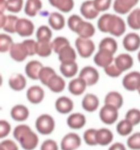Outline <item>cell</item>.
I'll return each instance as SVG.
<instances>
[{"mask_svg": "<svg viewBox=\"0 0 140 150\" xmlns=\"http://www.w3.org/2000/svg\"><path fill=\"white\" fill-rule=\"evenodd\" d=\"M98 29L103 33H109L116 37L123 35L126 30V24L124 20L119 16L105 13L98 21Z\"/></svg>", "mask_w": 140, "mask_h": 150, "instance_id": "cell-1", "label": "cell"}, {"mask_svg": "<svg viewBox=\"0 0 140 150\" xmlns=\"http://www.w3.org/2000/svg\"><path fill=\"white\" fill-rule=\"evenodd\" d=\"M35 127L41 134H50L54 129L55 122L50 115L42 114L36 120Z\"/></svg>", "mask_w": 140, "mask_h": 150, "instance_id": "cell-2", "label": "cell"}, {"mask_svg": "<svg viewBox=\"0 0 140 150\" xmlns=\"http://www.w3.org/2000/svg\"><path fill=\"white\" fill-rule=\"evenodd\" d=\"M119 116L118 109L115 106L105 104L99 112V117L102 122L107 125H112L117 120Z\"/></svg>", "mask_w": 140, "mask_h": 150, "instance_id": "cell-3", "label": "cell"}, {"mask_svg": "<svg viewBox=\"0 0 140 150\" xmlns=\"http://www.w3.org/2000/svg\"><path fill=\"white\" fill-rule=\"evenodd\" d=\"M75 45L80 56L84 58H89L95 50V44L89 39L77 38L75 41Z\"/></svg>", "mask_w": 140, "mask_h": 150, "instance_id": "cell-4", "label": "cell"}, {"mask_svg": "<svg viewBox=\"0 0 140 150\" xmlns=\"http://www.w3.org/2000/svg\"><path fill=\"white\" fill-rule=\"evenodd\" d=\"M122 85L129 91H138L140 88V72L134 71L125 75L122 80Z\"/></svg>", "mask_w": 140, "mask_h": 150, "instance_id": "cell-5", "label": "cell"}, {"mask_svg": "<svg viewBox=\"0 0 140 150\" xmlns=\"http://www.w3.org/2000/svg\"><path fill=\"white\" fill-rule=\"evenodd\" d=\"M21 147L25 150H34L38 146V136L31 130L26 132L18 141Z\"/></svg>", "mask_w": 140, "mask_h": 150, "instance_id": "cell-6", "label": "cell"}, {"mask_svg": "<svg viewBox=\"0 0 140 150\" xmlns=\"http://www.w3.org/2000/svg\"><path fill=\"white\" fill-rule=\"evenodd\" d=\"M81 144L80 136L75 133H69L64 137L61 142L62 150H76Z\"/></svg>", "mask_w": 140, "mask_h": 150, "instance_id": "cell-7", "label": "cell"}, {"mask_svg": "<svg viewBox=\"0 0 140 150\" xmlns=\"http://www.w3.org/2000/svg\"><path fill=\"white\" fill-rule=\"evenodd\" d=\"M122 43L127 51L134 52L140 49V35L136 33H129L124 36Z\"/></svg>", "mask_w": 140, "mask_h": 150, "instance_id": "cell-8", "label": "cell"}, {"mask_svg": "<svg viewBox=\"0 0 140 150\" xmlns=\"http://www.w3.org/2000/svg\"><path fill=\"white\" fill-rule=\"evenodd\" d=\"M79 77L83 79L88 86H93L98 81L99 74L95 68L91 66H86L80 71Z\"/></svg>", "mask_w": 140, "mask_h": 150, "instance_id": "cell-9", "label": "cell"}, {"mask_svg": "<svg viewBox=\"0 0 140 150\" xmlns=\"http://www.w3.org/2000/svg\"><path fill=\"white\" fill-rule=\"evenodd\" d=\"M139 1L140 0H115L113 9L115 13L125 15L130 13Z\"/></svg>", "mask_w": 140, "mask_h": 150, "instance_id": "cell-10", "label": "cell"}, {"mask_svg": "<svg viewBox=\"0 0 140 150\" xmlns=\"http://www.w3.org/2000/svg\"><path fill=\"white\" fill-rule=\"evenodd\" d=\"M34 30V25L28 19H20L16 26V32L21 37L31 36Z\"/></svg>", "mask_w": 140, "mask_h": 150, "instance_id": "cell-11", "label": "cell"}, {"mask_svg": "<svg viewBox=\"0 0 140 150\" xmlns=\"http://www.w3.org/2000/svg\"><path fill=\"white\" fill-rule=\"evenodd\" d=\"M113 54L105 50H99L94 58L96 64L103 68H105L112 64L114 60Z\"/></svg>", "mask_w": 140, "mask_h": 150, "instance_id": "cell-12", "label": "cell"}, {"mask_svg": "<svg viewBox=\"0 0 140 150\" xmlns=\"http://www.w3.org/2000/svg\"><path fill=\"white\" fill-rule=\"evenodd\" d=\"M0 17L1 28L8 33H15L18 18L14 15L5 16L4 13H0Z\"/></svg>", "mask_w": 140, "mask_h": 150, "instance_id": "cell-13", "label": "cell"}, {"mask_svg": "<svg viewBox=\"0 0 140 150\" xmlns=\"http://www.w3.org/2000/svg\"><path fill=\"white\" fill-rule=\"evenodd\" d=\"M115 64L122 72H123L130 69L133 67L134 58L128 53H122L115 58Z\"/></svg>", "mask_w": 140, "mask_h": 150, "instance_id": "cell-14", "label": "cell"}, {"mask_svg": "<svg viewBox=\"0 0 140 150\" xmlns=\"http://www.w3.org/2000/svg\"><path fill=\"white\" fill-rule=\"evenodd\" d=\"M10 56L16 62H23L28 55L25 46L23 43L13 44L10 50Z\"/></svg>", "mask_w": 140, "mask_h": 150, "instance_id": "cell-15", "label": "cell"}, {"mask_svg": "<svg viewBox=\"0 0 140 150\" xmlns=\"http://www.w3.org/2000/svg\"><path fill=\"white\" fill-rule=\"evenodd\" d=\"M26 97L28 101L33 104L41 103L45 97V91L39 86H33L26 92Z\"/></svg>", "mask_w": 140, "mask_h": 150, "instance_id": "cell-16", "label": "cell"}, {"mask_svg": "<svg viewBox=\"0 0 140 150\" xmlns=\"http://www.w3.org/2000/svg\"><path fill=\"white\" fill-rule=\"evenodd\" d=\"M75 32L80 38L89 39L94 35L95 29L93 24L82 20L77 26Z\"/></svg>", "mask_w": 140, "mask_h": 150, "instance_id": "cell-17", "label": "cell"}, {"mask_svg": "<svg viewBox=\"0 0 140 150\" xmlns=\"http://www.w3.org/2000/svg\"><path fill=\"white\" fill-rule=\"evenodd\" d=\"M74 103L68 97L61 96L55 103V107L58 112L66 114L71 112L74 109Z\"/></svg>", "mask_w": 140, "mask_h": 150, "instance_id": "cell-18", "label": "cell"}, {"mask_svg": "<svg viewBox=\"0 0 140 150\" xmlns=\"http://www.w3.org/2000/svg\"><path fill=\"white\" fill-rule=\"evenodd\" d=\"M114 138L112 132L107 128H100L96 131V139L98 144L102 146H108L110 144Z\"/></svg>", "mask_w": 140, "mask_h": 150, "instance_id": "cell-19", "label": "cell"}, {"mask_svg": "<svg viewBox=\"0 0 140 150\" xmlns=\"http://www.w3.org/2000/svg\"><path fill=\"white\" fill-rule=\"evenodd\" d=\"M86 118L85 115L79 112L71 114L67 119V125L71 129H80L86 124Z\"/></svg>", "mask_w": 140, "mask_h": 150, "instance_id": "cell-20", "label": "cell"}, {"mask_svg": "<svg viewBox=\"0 0 140 150\" xmlns=\"http://www.w3.org/2000/svg\"><path fill=\"white\" fill-rule=\"evenodd\" d=\"M80 12L83 16L87 19H94L99 14L94 5L93 1H86L83 2L80 7Z\"/></svg>", "mask_w": 140, "mask_h": 150, "instance_id": "cell-21", "label": "cell"}, {"mask_svg": "<svg viewBox=\"0 0 140 150\" xmlns=\"http://www.w3.org/2000/svg\"><path fill=\"white\" fill-rule=\"evenodd\" d=\"M43 67L42 64L38 61H31L26 65L25 73L27 76L34 80H39L40 71Z\"/></svg>", "mask_w": 140, "mask_h": 150, "instance_id": "cell-22", "label": "cell"}, {"mask_svg": "<svg viewBox=\"0 0 140 150\" xmlns=\"http://www.w3.org/2000/svg\"><path fill=\"white\" fill-rule=\"evenodd\" d=\"M11 117L17 122H23L28 118L29 111L28 108L23 105H16L11 109Z\"/></svg>", "mask_w": 140, "mask_h": 150, "instance_id": "cell-23", "label": "cell"}, {"mask_svg": "<svg viewBox=\"0 0 140 150\" xmlns=\"http://www.w3.org/2000/svg\"><path fill=\"white\" fill-rule=\"evenodd\" d=\"M99 105V100L98 97L92 94H86L82 101L83 108L86 112H95Z\"/></svg>", "mask_w": 140, "mask_h": 150, "instance_id": "cell-24", "label": "cell"}, {"mask_svg": "<svg viewBox=\"0 0 140 150\" xmlns=\"http://www.w3.org/2000/svg\"><path fill=\"white\" fill-rule=\"evenodd\" d=\"M87 86L86 82L83 79L78 77L70 82L69 90L72 95L78 96L84 93Z\"/></svg>", "mask_w": 140, "mask_h": 150, "instance_id": "cell-25", "label": "cell"}, {"mask_svg": "<svg viewBox=\"0 0 140 150\" xmlns=\"http://www.w3.org/2000/svg\"><path fill=\"white\" fill-rule=\"evenodd\" d=\"M58 58L61 63H70L75 62L76 54L74 49L70 46L67 45L60 50L58 53Z\"/></svg>", "mask_w": 140, "mask_h": 150, "instance_id": "cell-26", "label": "cell"}, {"mask_svg": "<svg viewBox=\"0 0 140 150\" xmlns=\"http://www.w3.org/2000/svg\"><path fill=\"white\" fill-rule=\"evenodd\" d=\"M8 84L13 90L19 91L24 90L25 88L26 80L23 75L19 74H14L10 77Z\"/></svg>", "mask_w": 140, "mask_h": 150, "instance_id": "cell-27", "label": "cell"}, {"mask_svg": "<svg viewBox=\"0 0 140 150\" xmlns=\"http://www.w3.org/2000/svg\"><path fill=\"white\" fill-rule=\"evenodd\" d=\"M47 86L52 92L59 93L64 91L66 86V82L61 76L56 74L51 77Z\"/></svg>", "mask_w": 140, "mask_h": 150, "instance_id": "cell-28", "label": "cell"}, {"mask_svg": "<svg viewBox=\"0 0 140 150\" xmlns=\"http://www.w3.org/2000/svg\"><path fill=\"white\" fill-rule=\"evenodd\" d=\"M104 103L105 104L115 106V108L119 109L123 104V98L119 93L117 91H111L106 95Z\"/></svg>", "mask_w": 140, "mask_h": 150, "instance_id": "cell-29", "label": "cell"}, {"mask_svg": "<svg viewBox=\"0 0 140 150\" xmlns=\"http://www.w3.org/2000/svg\"><path fill=\"white\" fill-rule=\"evenodd\" d=\"M127 23L131 29L134 30H140V8H136L129 13Z\"/></svg>", "mask_w": 140, "mask_h": 150, "instance_id": "cell-30", "label": "cell"}, {"mask_svg": "<svg viewBox=\"0 0 140 150\" xmlns=\"http://www.w3.org/2000/svg\"><path fill=\"white\" fill-rule=\"evenodd\" d=\"M42 7L40 0H27L24 12L30 17H34Z\"/></svg>", "mask_w": 140, "mask_h": 150, "instance_id": "cell-31", "label": "cell"}, {"mask_svg": "<svg viewBox=\"0 0 140 150\" xmlns=\"http://www.w3.org/2000/svg\"><path fill=\"white\" fill-rule=\"evenodd\" d=\"M52 6L64 13H69L74 6V0H49Z\"/></svg>", "mask_w": 140, "mask_h": 150, "instance_id": "cell-32", "label": "cell"}, {"mask_svg": "<svg viewBox=\"0 0 140 150\" xmlns=\"http://www.w3.org/2000/svg\"><path fill=\"white\" fill-rule=\"evenodd\" d=\"M48 21L51 27L56 30L62 29L65 25L64 16L59 13H52L49 17Z\"/></svg>", "mask_w": 140, "mask_h": 150, "instance_id": "cell-33", "label": "cell"}, {"mask_svg": "<svg viewBox=\"0 0 140 150\" xmlns=\"http://www.w3.org/2000/svg\"><path fill=\"white\" fill-rule=\"evenodd\" d=\"M134 125L126 119H122L117 124L116 130L118 134L126 137L130 135L134 130Z\"/></svg>", "mask_w": 140, "mask_h": 150, "instance_id": "cell-34", "label": "cell"}, {"mask_svg": "<svg viewBox=\"0 0 140 150\" xmlns=\"http://www.w3.org/2000/svg\"><path fill=\"white\" fill-rule=\"evenodd\" d=\"M59 69L64 77L71 78L76 75L78 71V66L75 62L70 63H61Z\"/></svg>", "mask_w": 140, "mask_h": 150, "instance_id": "cell-35", "label": "cell"}, {"mask_svg": "<svg viewBox=\"0 0 140 150\" xmlns=\"http://www.w3.org/2000/svg\"><path fill=\"white\" fill-rule=\"evenodd\" d=\"M52 44L50 42H39L36 45V54L42 57H47L51 55Z\"/></svg>", "mask_w": 140, "mask_h": 150, "instance_id": "cell-36", "label": "cell"}, {"mask_svg": "<svg viewBox=\"0 0 140 150\" xmlns=\"http://www.w3.org/2000/svg\"><path fill=\"white\" fill-rule=\"evenodd\" d=\"M99 48V50H108L112 54H115L118 50V44L114 38H105L100 42Z\"/></svg>", "mask_w": 140, "mask_h": 150, "instance_id": "cell-37", "label": "cell"}, {"mask_svg": "<svg viewBox=\"0 0 140 150\" xmlns=\"http://www.w3.org/2000/svg\"><path fill=\"white\" fill-rule=\"evenodd\" d=\"M36 35L39 42H50L52 33L47 26L42 25L39 28Z\"/></svg>", "mask_w": 140, "mask_h": 150, "instance_id": "cell-38", "label": "cell"}, {"mask_svg": "<svg viewBox=\"0 0 140 150\" xmlns=\"http://www.w3.org/2000/svg\"><path fill=\"white\" fill-rule=\"evenodd\" d=\"M54 70L49 67H43L40 71L39 75V80L45 85L47 86L48 82L51 77L56 75Z\"/></svg>", "mask_w": 140, "mask_h": 150, "instance_id": "cell-39", "label": "cell"}, {"mask_svg": "<svg viewBox=\"0 0 140 150\" xmlns=\"http://www.w3.org/2000/svg\"><path fill=\"white\" fill-rule=\"evenodd\" d=\"M125 119L130 122L134 126L140 123V110L137 108H132L128 110L126 114Z\"/></svg>", "mask_w": 140, "mask_h": 150, "instance_id": "cell-40", "label": "cell"}, {"mask_svg": "<svg viewBox=\"0 0 140 150\" xmlns=\"http://www.w3.org/2000/svg\"><path fill=\"white\" fill-rule=\"evenodd\" d=\"M128 147L132 150H140V132L134 133L127 140Z\"/></svg>", "mask_w": 140, "mask_h": 150, "instance_id": "cell-41", "label": "cell"}, {"mask_svg": "<svg viewBox=\"0 0 140 150\" xmlns=\"http://www.w3.org/2000/svg\"><path fill=\"white\" fill-rule=\"evenodd\" d=\"M12 38L5 34L0 35V51L1 53H5L10 50L13 45Z\"/></svg>", "mask_w": 140, "mask_h": 150, "instance_id": "cell-42", "label": "cell"}, {"mask_svg": "<svg viewBox=\"0 0 140 150\" xmlns=\"http://www.w3.org/2000/svg\"><path fill=\"white\" fill-rule=\"evenodd\" d=\"M53 50L55 53L58 54L63 48L64 47L70 45V42L67 39L62 37L55 38L53 41L52 42Z\"/></svg>", "mask_w": 140, "mask_h": 150, "instance_id": "cell-43", "label": "cell"}, {"mask_svg": "<svg viewBox=\"0 0 140 150\" xmlns=\"http://www.w3.org/2000/svg\"><path fill=\"white\" fill-rule=\"evenodd\" d=\"M96 131L95 129L90 128L84 132L83 139L88 145L93 146L98 144L96 139Z\"/></svg>", "mask_w": 140, "mask_h": 150, "instance_id": "cell-44", "label": "cell"}, {"mask_svg": "<svg viewBox=\"0 0 140 150\" xmlns=\"http://www.w3.org/2000/svg\"><path fill=\"white\" fill-rule=\"evenodd\" d=\"M23 6V0H7L6 9L10 12L18 13Z\"/></svg>", "mask_w": 140, "mask_h": 150, "instance_id": "cell-45", "label": "cell"}, {"mask_svg": "<svg viewBox=\"0 0 140 150\" xmlns=\"http://www.w3.org/2000/svg\"><path fill=\"white\" fill-rule=\"evenodd\" d=\"M94 5L99 11H105L110 8L112 0H94Z\"/></svg>", "mask_w": 140, "mask_h": 150, "instance_id": "cell-46", "label": "cell"}, {"mask_svg": "<svg viewBox=\"0 0 140 150\" xmlns=\"http://www.w3.org/2000/svg\"><path fill=\"white\" fill-rule=\"evenodd\" d=\"M31 130L29 126L26 125H20L16 126L13 132V136L14 138L18 141L20 137L26 132Z\"/></svg>", "mask_w": 140, "mask_h": 150, "instance_id": "cell-47", "label": "cell"}, {"mask_svg": "<svg viewBox=\"0 0 140 150\" xmlns=\"http://www.w3.org/2000/svg\"><path fill=\"white\" fill-rule=\"evenodd\" d=\"M104 72L107 75L111 77H118L121 76L123 73L119 69H118L115 64H110L108 66L104 68Z\"/></svg>", "mask_w": 140, "mask_h": 150, "instance_id": "cell-48", "label": "cell"}, {"mask_svg": "<svg viewBox=\"0 0 140 150\" xmlns=\"http://www.w3.org/2000/svg\"><path fill=\"white\" fill-rule=\"evenodd\" d=\"M11 125L10 123L5 120H1L0 121V138L6 137L11 131Z\"/></svg>", "mask_w": 140, "mask_h": 150, "instance_id": "cell-49", "label": "cell"}, {"mask_svg": "<svg viewBox=\"0 0 140 150\" xmlns=\"http://www.w3.org/2000/svg\"><path fill=\"white\" fill-rule=\"evenodd\" d=\"M23 43L25 46L28 52V55L30 56H34L36 54V45L35 42L33 39H27L23 42Z\"/></svg>", "mask_w": 140, "mask_h": 150, "instance_id": "cell-50", "label": "cell"}, {"mask_svg": "<svg viewBox=\"0 0 140 150\" xmlns=\"http://www.w3.org/2000/svg\"><path fill=\"white\" fill-rule=\"evenodd\" d=\"M83 20L79 16L76 15H72L68 19V26L72 31H74L77 25Z\"/></svg>", "mask_w": 140, "mask_h": 150, "instance_id": "cell-51", "label": "cell"}, {"mask_svg": "<svg viewBox=\"0 0 140 150\" xmlns=\"http://www.w3.org/2000/svg\"><path fill=\"white\" fill-rule=\"evenodd\" d=\"M0 147L4 150H19L18 145L10 139H6L2 141L0 144Z\"/></svg>", "mask_w": 140, "mask_h": 150, "instance_id": "cell-52", "label": "cell"}, {"mask_svg": "<svg viewBox=\"0 0 140 150\" xmlns=\"http://www.w3.org/2000/svg\"><path fill=\"white\" fill-rule=\"evenodd\" d=\"M40 150H58L57 142L52 139H47L42 144Z\"/></svg>", "mask_w": 140, "mask_h": 150, "instance_id": "cell-53", "label": "cell"}, {"mask_svg": "<svg viewBox=\"0 0 140 150\" xmlns=\"http://www.w3.org/2000/svg\"><path fill=\"white\" fill-rule=\"evenodd\" d=\"M108 150H127L125 146L121 142H115L108 149Z\"/></svg>", "mask_w": 140, "mask_h": 150, "instance_id": "cell-54", "label": "cell"}, {"mask_svg": "<svg viewBox=\"0 0 140 150\" xmlns=\"http://www.w3.org/2000/svg\"><path fill=\"white\" fill-rule=\"evenodd\" d=\"M7 1L6 0H0V13H4L6 9Z\"/></svg>", "mask_w": 140, "mask_h": 150, "instance_id": "cell-55", "label": "cell"}, {"mask_svg": "<svg viewBox=\"0 0 140 150\" xmlns=\"http://www.w3.org/2000/svg\"><path fill=\"white\" fill-rule=\"evenodd\" d=\"M137 59H138L139 62L140 63V50L139 51L138 53H137Z\"/></svg>", "mask_w": 140, "mask_h": 150, "instance_id": "cell-56", "label": "cell"}, {"mask_svg": "<svg viewBox=\"0 0 140 150\" xmlns=\"http://www.w3.org/2000/svg\"><path fill=\"white\" fill-rule=\"evenodd\" d=\"M138 91V93H139V95H140V88L139 89V90L137 91Z\"/></svg>", "mask_w": 140, "mask_h": 150, "instance_id": "cell-57", "label": "cell"}, {"mask_svg": "<svg viewBox=\"0 0 140 150\" xmlns=\"http://www.w3.org/2000/svg\"><path fill=\"white\" fill-rule=\"evenodd\" d=\"M0 150H4L2 148H1V147H0Z\"/></svg>", "mask_w": 140, "mask_h": 150, "instance_id": "cell-58", "label": "cell"}]
</instances>
